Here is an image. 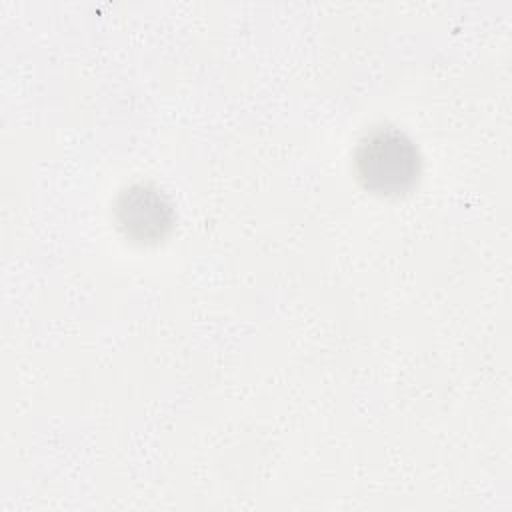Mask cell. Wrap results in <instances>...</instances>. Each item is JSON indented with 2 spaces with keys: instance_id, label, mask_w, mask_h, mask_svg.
I'll use <instances>...</instances> for the list:
<instances>
[{
  "instance_id": "6da1fadb",
  "label": "cell",
  "mask_w": 512,
  "mask_h": 512,
  "mask_svg": "<svg viewBox=\"0 0 512 512\" xmlns=\"http://www.w3.org/2000/svg\"><path fill=\"white\" fill-rule=\"evenodd\" d=\"M356 172L368 190L400 194L418 178L420 156L402 132L378 128L358 144Z\"/></svg>"
},
{
  "instance_id": "7a4b0ae2",
  "label": "cell",
  "mask_w": 512,
  "mask_h": 512,
  "mask_svg": "<svg viewBox=\"0 0 512 512\" xmlns=\"http://www.w3.org/2000/svg\"><path fill=\"white\" fill-rule=\"evenodd\" d=\"M116 216L124 232L140 242L162 238L174 222L172 206L164 194L144 184L130 186L120 194Z\"/></svg>"
}]
</instances>
